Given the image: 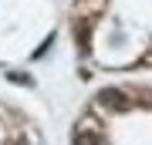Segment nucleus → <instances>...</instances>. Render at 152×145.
<instances>
[{
  "label": "nucleus",
  "instance_id": "obj_4",
  "mask_svg": "<svg viewBox=\"0 0 152 145\" xmlns=\"http://www.w3.org/2000/svg\"><path fill=\"white\" fill-rule=\"evenodd\" d=\"M14 145H31V142L24 138V135H14Z\"/></svg>",
  "mask_w": 152,
  "mask_h": 145
},
{
  "label": "nucleus",
  "instance_id": "obj_1",
  "mask_svg": "<svg viewBox=\"0 0 152 145\" xmlns=\"http://www.w3.org/2000/svg\"><path fill=\"white\" fill-rule=\"evenodd\" d=\"M98 105H105L108 111H129V98L115 88H102L98 91Z\"/></svg>",
  "mask_w": 152,
  "mask_h": 145
},
{
  "label": "nucleus",
  "instance_id": "obj_3",
  "mask_svg": "<svg viewBox=\"0 0 152 145\" xmlns=\"http://www.w3.org/2000/svg\"><path fill=\"white\" fill-rule=\"evenodd\" d=\"M7 81H14V85H20V88H31L34 85L31 74H24V71H7Z\"/></svg>",
  "mask_w": 152,
  "mask_h": 145
},
{
  "label": "nucleus",
  "instance_id": "obj_2",
  "mask_svg": "<svg viewBox=\"0 0 152 145\" xmlns=\"http://www.w3.org/2000/svg\"><path fill=\"white\" fill-rule=\"evenodd\" d=\"M71 145H98V128H95V125H78Z\"/></svg>",
  "mask_w": 152,
  "mask_h": 145
}]
</instances>
